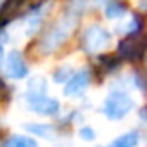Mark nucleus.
Listing matches in <instances>:
<instances>
[{
  "instance_id": "obj_1",
  "label": "nucleus",
  "mask_w": 147,
  "mask_h": 147,
  "mask_svg": "<svg viewBox=\"0 0 147 147\" xmlns=\"http://www.w3.org/2000/svg\"><path fill=\"white\" fill-rule=\"evenodd\" d=\"M133 107H135L133 97H130L126 92L116 90L106 97L104 106H102V113L107 119L118 121V119H123L126 114H130V111Z\"/></svg>"
},
{
  "instance_id": "obj_2",
  "label": "nucleus",
  "mask_w": 147,
  "mask_h": 147,
  "mask_svg": "<svg viewBox=\"0 0 147 147\" xmlns=\"http://www.w3.org/2000/svg\"><path fill=\"white\" fill-rule=\"evenodd\" d=\"M75 24H76V14H69V16L62 18L42 40V50L52 52L54 49H57L67 38V35L75 30Z\"/></svg>"
},
{
  "instance_id": "obj_3",
  "label": "nucleus",
  "mask_w": 147,
  "mask_h": 147,
  "mask_svg": "<svg viewBox=\"0 0 147 147\" xmlns=\"http://www.w3.org/2000/svg\"><path fill=\"white\" fill-rule=\"evenodd\" d=\"M111 43V33L102 26H90L82 36V49L87 54H99Z\"/></svg>"
},
{
  "instance_id": "obj_4",
  "label": "nucleus",
  "mask_w": 147,
  "mask_h": 147,
  "mask_svg": "<svg viewBox=\"0 0 147 147\" xmlns=\"http://www.w3.org/2000/svg\"><path fill=\"white\" fill-rule=\"evenodd\" d=\"M90 85V71L83 69L76 75H73L67 82H66V87H64V95L66 97H78L82 95Z\"/></svg>"
},
{
  "instance_id": "obj_5",
  "label": "nucleus",
  "mask_w": 147,
  "mask_h": 147,
  "mask_svg": "<svg viewBox=\"0 0 147 147\" xmlns=\"http://www.w3.org/2000/svg\"><path fill=\"white\" fill-rule=\"evenodd\" d=\"M5 73H7V76L12 78V80H21L24 76H28V64L26 61L23 59L21 52L18 50H12L9 55H7V64H5Z\"/></svg>"
},
{
  "instance_id": "obj_6",
  "label": "nucleus",
  "mask_w": 147,
  "mask_h": 147,
  "mask_svg": "<svg viewBox=\"0 0 147 147\" xmlns=\"http://www.w3.org/2000/svg\"><path fill=\"white\" fill-rule=\"evenodd\" d=\"M28 104H30V109L40 116H55L59 114V109H61V104L55 99H50L47 95L28 99Z\"/></svg>"
},
{
  "instance_id": "obj_7",
  "label": "nucleus",
  "mask_w": 147,
  "mask_h": 147,
  "mask_svg": "<svg viewBox=\"0 0 147 147\" xmlns=\"http://www.w3.org/2000/svg\"><path fill=\"white\" fill-rule=\"evenodd\" d=\"M145 47H147L145 42H142V40H138V38H135V36H128V38H125V40L119 43V47H118V55L126 57V59H137L140 54H144Z\"/></svg>"
},
{
  "instance_id": "obj_8",
  "label": "nucleus",
  "mask_w": 147,
  "mask_h": 147,
  "mask_svg": "<svg viewBox=\"0 0 147 147\" xmlns=\"http://www.w3.org/2000/svg\"><path fill=\"white\" fill-rule=\"evenodd\" d=\"M47 80L43 76H33L28 82V99H35V97H42L47 94Z\"/></svg>"
},
{
  "instance_id": "obj_9",
  "label": "nucleus",
  "mask_w": 147,
  "mask_h": 147,
  "mask_svg": "<svg viewBox=\"0 0 147 147\" xmlns=\"http://www.w3.org/2000/svg\"><path fill=\"white\" fill-rule=\"evenodd\" d=\"M138 142H140L138 131H128V133H123L118 138H114L107 147H137Z\"/></svg>"
},
{
  "instance_id": "obj_10",
  "label": "nucleus",
  "mask_w": 147,
  "mask_h": 147,
  "mask_svg": "<svg viewBox=\"0 0 147 147\" xmlns=\"http://www.w3.org/2000/svg\"><path fill=\"white\" fill-rule=\"evenodd\" d=\"M128 12V7L121 0H109L106 5V18L107 19H119Z\"/></svg>"
},
{
  "instance_id": "obj_11",
  "label": "nucleus",
  "mask_w": 147,
  "mask_h": 147,
  "mask_svg": "<svg viewBox=\"0 0 147 147\" xmlns=\"http://www.w3.org/2000/svg\"><path fill=\"white\" fill-rule=\"evenodd\" d=\"M4 147H38V144H36L35 138L23 137V135H14V137L5 140Z\"/></svg>"
},
{
  "instance_id": "obj_12",
  "label": "nucleus",
  "mask_w": 147,
  "mask_h": 147,
  "mask_svg": "<svg viewBox=\"0 0 147 147\" xmlns=\"http://www.w3.org/2000/svg\"><path fill=\"white\" fill-rule=\"evenodd\" d=\"M30 133L33 135H38V137H43V138H50L52 133H54V126L52 125H42V123H30L24 126Z\"/></svg>"
},
{
  "instance_id": "obj_13",
  "label": "nucleus",
  "mask_w": 147,
  "mask_h": 147,
  "mask_svg": "<svg viewBox=\"0 0 147 147\" xmlns=\"http://www.w3.org/2000/svg\"><path fill=\"white\" fill-rule=\"evenodd\" d=\"M121 28H123L121 31H123L126 36H133V35H137V33L140 31V28H142V19L137 18V16H131L130 23L125 24V26H121Z\"/></svg>"
},
{
  "instance_id": "obj_14",
  "label": "nucleus",
  "mask_w": 147,
  "mask_h": 147,
  "mask_svg": "<svg viewBox=\"0 0 147 147\" xmlns=\"http://www.w3.org/2000/svg\"><path fill=\"white\" fill-rule=\"evenodd\" d=\"M71 76H73V69L71 67H61V69H57L54 73V80L57 83H66Z\"/></svg>"
},
{
  "instance_id": "obj_15",
  "label": "nucleus",
  "mask_w": 147,
  "mask_h": 147,
  "mask_svg": "<svg viewBox=\"0 0 147 147\" xmlns=\"http://www.w3.org/2000/svg\"><path fill=\"white\" fill-rule=\"evenodd\" d=\"M80 138L82 140H87V142H92V140H95V131H94V128L92 126H82L80 128Z\"/></svg>"
},
{
  "instance_id": "obj_16",
  "label": "nucleus",
  "mask_w": 147,
  "mask_h": 147,
  "mask_svg": "<svg viewBox=\"0 0 147 147\" xmlns=\"http://www.w3.org/2000/svg\"><path fill=\"white\" fill-rule=\"evenodd\" d=\"M138 116H140V119H144V121L147 123V106H145V107H142V109L138 111Z\"/></svg>"
},
{
  "instance_id": "obj_17",
  "label": "nucleus",
  "mask_w": 147,
  "mask_h": 147,
  "mask_svg": "<svg viewBox=\"0 0 147 147\" xmlns=\"http://www.w3.org/2000/svg\"><path fill=\"white\" fill-rule=\"evenodd\" d=\"M4 49H2V45H0V67H2V62H4Z\"/></svg>"
}]
</instances>
